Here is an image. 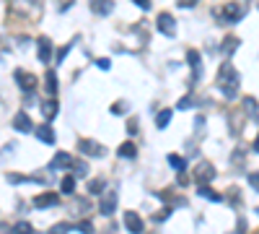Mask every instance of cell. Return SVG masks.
Instances as JSON below:
<instances>
[{
    "label": "cell",
    "instance_id": "ac0fdd59",
    "mask_svg": "<svg viewBox=\"0 0 259 234\" xmlns=\"http://www.w3.org/2000/svg\"><path fill=\"white\" fill-rule=\"evenodd\" d=\"M197 193H200V195H205V198H208V200H212V203H220V200H223V195H218L215 190H210L208 185H197Z\"/></svg>",
    "mask_w": 259,
    "mask_h": 234
},
{
    "label": "cell",
    "instance_id": "f1b7e54d",
    "mask_svg": "<svg viewBox=\"0 0 259 234\" xmlns=\"http://www.w3.org/2000/svg\"><path fill=\"white\" fill-rule=\"evenodd\" d=\"M192 104H194V99H192V96H184V99H181V102L177 104V109H189V107H192Z\"/></svg>",
    "mask_w": 259,
    "mask_h": 234
},
{
    "label": "cell",
    "instance_id": "3957f363",
    "mask_svg": "<svg viewBox=\"0 0 259 234\" xmlns=\"http://www.w3.org/2000/svg\"><path fill=\"white\" fill-rule=\"evenodd\" d=\"M212 177H215V167H212L210 162H200V164L194 167V180H197V185H208Z\"/></svg>",
    "mask_w": 259,
    "mask_h": 234
},
{
    "label": "cell",
    "instance_id": "4dcf8cb0",
    "mask_svg": "<svg viewBox=\"0 0 259 234\" xmlns=\"http://www.w3.org/2000/svg\"><path fill=\"white\" fill-rule=\"evenodd\" d=\"M169 214H171V208H163V211H158V214L153 216V221H166V218H169Z\"/></svg>",
    "mask_w": 259,
    "mask_h": 234
},
{
    "label": "cell",
    "instance_id": "9a60e30c",
    "mask_svg": "<svg viewBox=\"0 0 259 234\" xmlns=\"http://www.w3.org/2000/svg\"><path fill=\"white\" fill-rule=\"evenodd\" d=\"M91 8H94L96 13H101V16H106V13H112L114 3L112 0H91Z\"/></svg>",
    "mask_w": 259,
    "mask_h": 234
},
{
    "label": "cell",
    "instance_id": "cb8c5ba5",
    "mask_svg": "<svg viewBox=\"0 0 259 234\" xmlns=\"http://www.w3.org/2000/svg\"><path fill=\"white\" fill-rule=\"evenodd\" d=\"M63 193H65V195L75 193V180H73V177H65V180H63Z\"/></svg>",
    "mask_w": 259,
    "mask_h": 234
},
{
    "label": "cell",
    "instance_id": "277c9868",
    "mask_svg": "<svg viewBox=\"0 0 259 234\" xmlns=\"http://www.w3.org/2000/svg\"><path fill=\"white\" fill-rule=\"evenodd\" d=\"M13 78H16V84L21 86V91H34L36 89V75L34 73H26V71H16L13 73Z\"/></svg>",
    "mask_w": 259,
    "mask_h": 234
},
{
    "label": "cell",
    "instance_id": "ba28073f",
    "mask_svg": "<svg viewBox=\"0 0 259 234\" xmlns=\"http://www.w3.org/2000/svg\"><path fill=\"white\" fill-rule=\"evenodd\" d=\"M67 167H73V154H67V151H60L49 162V169H67Z\"/></svg>",
    "mask_w": 259,
    "mask_h": 234
},
{
    "label": "cell",
    "instance_id": "44dd1931",
    "mask_svg": "<svg viewBox=\"0 0 259 234\" xmlns=\"http://www.w3.org/2000/svg\"><path fill=\"white\" fill-rule=\"evenodd\" d=\"M11 234H34V229L29 221H18V224L11 226Z\"/></svg>",
    "mask_w": 259,
    "mask_h": 234
},
{
    "label": "cell",
    "instance_id": "484cf974",
    "mask_svg": "<svg viewBox=\"0 0 259 234\" xmlns=\"http://www.w3.org/2000/svg\"><path fill=\"white\" fill-rule=\"evenodd\" d=\"M73 229V224H57V226H52L49 229V234H67Z\"/></svg>",
    "mask_w": 259,
    "mask_h": 234
},
{
    "label": "cell",
    "instance_id": "d6986e66",
    "mask_svg": "<svg viewBox=\"0 0 259 234\" xmlns=\"http://www.w3.org/2000/svg\"><path fill=\"white\" fill-rule=\"evenodd\" d=\"M117 154L122 156V159H132V156L138 154V148H135V143H130V141H127V143H122V146L117 148Z\"/></svg>",
    "mask_w": 259,
    "mask_h": 234
},
{
    "label": "cell",
    "instance_id": "603a6c76",
    "mask_svg": "<svg viewBox=\"0 0 259 234\" xmlns=\"http://www.w3.org/2000/svg\"><path fill=\"white\" fill-rule=\"evenodd\" d=\"M44 84H47V91H49V94L57 91V75H55V71H47V78H44Z\"/></svg>",
    "mask_w": 259,
    "mask_h": 234
},
{
    "label": "cell",
    "instance_id": "8fae6325",
    "mask_svg": "<svg viewBox=\"0 0 259 234\" xmlns=\"http://www.w3.org/2000/svg\"><path fill=\"white\" fill-rule=\"evenodd\" d=\"M57 195L55 193H44L39 198H34V208H49V206H57Z\"/></svg>",
    "mask_w": 259,
    "mask_h": 234
},
{
    "label": "cell",
    "instance_id": "836d02e7",
    "mask_svg": "<svg viewBox=\"0 0 259 234\" xmlns=\"http://www.w3.org/2000/svg\"><path fill=\"white\" fill-rule=\"evenodd\" d=\"M249 182H251V187H254V190H259V172L249 175Z\"/></svg>",
    "mask_w": 259,
    "mask_h": 234
},
{
    "label": "cell",
    "instance_id": "7c38bea8",
    "mask_svg": "<svg viewBox=\"0 0 259 234\" xmlns=\"http://www.w3.org/2000/svg\"><path fill=\"white\" fill-rule=\"evenodd\" d=\"M187 60H189V65H192V75H194V78H200V75H202V60H200V55H197L194 50H189Z\"/></svg>",
    "mask_w": 259,
    "mask_h": 234
},
{
    "label": "cell",
    "instance_id": "ffe728a7",
    "mask_svg": "<svg viewBox=\"0 0 259 234\" xmlns=\"http://www.w3.org/2000/svg\"><path fill=\"white\" fill-rule=\"evenodd\" d=\"M236 47H239V39L236 36H226L223 44H220V50H223V55H233Z\"/></svg>",
    "mask_w": 259,
    "mask_h": 234
},
{
    "label": "cell",
    "instance_id": "8d00e7d4",
    "mask_svg": "<svg viewBox=\"0 0 259 234\" xmlns=\"http://www.w3.org/2000/svg\"><path fill=\"white\" fill-rule=\"evenodd\" d=\"M132 3H138L143 11H148V8H150V0H132Z\"/></svg>",
    "mask_w": 259,
    "mask_h": 234
},
{
    "label": "cell",
    "instance_id": "6da1fadb",
    "mask_svg": "<svg viewBox=\"0 0 259 234\" xmlns=\"http://www.w3.org/2000/svg\"><path fill=\"white\" fill-rule=\"evenodd\" d=\"M215 84L220 86V91H223L226 99H236V91H239V71H236L231 63L220 65Z\"/></svg>",
    "mask_w": 259,
    "mask_h": 234
},
{
    "label": "cell",
    "instance_id": "e575fe53",
    "mask_svg": "<svg viewBox=\"0 0 259 234\" xmlns=\"http://www.w3.org/2000/svg\"><path fill=\"white\" fill-rule=\"evenodd\" d=\"M127 130H130V135L138 133V120H130V123H127Z\"/></svg>",
    "mask_w": 259,
    "mask_h": 234
},
{
    "label": "cell",
    "instance_id": "4316f807",
    "mask_svg": "<svg viewBox=\"0 0 259 234\" xmlns=\"http://www.w3.org/2000/svg\"><path fill=\"white\" fill-rule=\"evenodd\" d=\"M169 164H171L174 169H184V159H181V156H177V154L169 156Z\"/></svg>",
    "mask_w": 259,
    "mask_h": 234
},
{
    "label": "cell",
    "instance_id": "e0dca14e",
    "mask_svg": "<svg viewBox=\"0 0 259 234\" xmlns=\"http://www.w3.org/2000/svg\"><path fill=\"white\" fill-rule=\"evenodd\" d=\"M57 109H60L57 99H47V102H42V112H44V117H47V120L55 117V115H57Z\"/></svg>",
    "mask_w": 259,
    "mask_h": 234
},
{
    "label": "cell",
    "instance_id": "30bf717a",
    "mask_svg": "<svg viewBox=\"0 0 259 234\" xmlns=\"http://www.w3.org/2000/svg\"><path fill=\"white\" fill-rule=\"evenodd\" d=\"M49 57H52V39L49 36H39V60L49 63Z\"/></svg>",
    "mask_w": 259,
    "mask_h": 234
},
{
    "label": "cell",
    "instance_id": "d6a6232c",
    "mask_svg": "<svg viewBox=\"0 0 259 234\" xmlns=\"http://www.w3.org/2000/svg\"><path fill=\"white\" fill-rule=\"evenodd\" d=\"M73 167L78 169V177H83V175H86V172H88V167H86V164H83V162H78V164L73 162Z\"/></svg>",
    "mask_w": 259,
    "mask_h": 234
},
{
    "label": "cell",
    "instance_id": "2e32d148",
    "mask_svg": "<svg viewBox=\"0 0 259 234\" xmlns=\"http://www.w3.org/2000/svg\"><path fill=\"white\" fill-rule=\"evenodd\" d=\"M243 109H246V115H249L251 120H259V107H257V99H254V96H246V99H243Z\"/></svg>",
    "mask_w": 259,
    "mask_h": 234
},
{
    "label": "cell",
    "instance_id": "d4e9b609",
    "mask_svg": "<svg viewBox=\"0 0 259 234\" xmlns=\"http://www.w3.org/2000/svg\"><path fill=\"white\" fill-rule=\"evenodd\" d=\"M104 190V180H94V182H88V193L91 195H96V193H101Z\"/></svg>",
    "mask_w": 259,
    "mask_h": 234
},
{
    "label": "cell",
    "instance_id": "74e56055",
    "mask_svg": "<svg viewBox=\"0 0 259 234\" xmlns=\"http://www.w3.org/2000/svg\"><path fill=\"white\" fill-rule=\"evenodd\" d=\"M254 148H257V154H259V135L254 138Z\"/></svg>",
    "mask_w": 259,
    "mask_h": 234
},
{
    "label": "cell",
    "instance_id": "8992f818",
    "mask_svg": "<svg viewBox=\"0 0 259 234\" xmlns=\"http://www.w3.org/2000/svg\"><path fill=\"white\" fill-rule=\"evenodd\" d=\"M125 226H127V232H132V234H140L143 229H146L143 218L135 214V211H127V214H125Z\"/></svg>",
    "mask_w": 259,
    "mask_h": 234
},
{
    "label": "cell",
    "instance_id": "52a82bcc",
    "mask_svg": "<svg viewBox=\"0 0 259 234\" xmlns=\"http://www.w3.org/2000/svg\"><path fill=\"white\" fill-rule=\"evenodd\" d=\"M13 127H16L18 133H32V117L26 115V112H16V117H13Z\"/></svg>",
    "mask_w": 259,
    "mask_h": 234
},
{
    "label": "cell",
    "instance_id": "f546056e",
    "mask_svg": "<svg viewBox=\"0 0 259 234\" xmlns=\"http://www.w3.org/2000/svg\"><path fill=\"white\" fill-rule=\"evenodd\" d=\"M125 109H127V104H125V102L112 104V112H114V115H125Z\"/></svg>",
    "mask_w": 259,
    "mask_h": 234
},
{
    "label": "cell",
    "instance_id": "5b68a950",
    "mask_svg": "<svg viewBox=\"0 0 259 234\" xmlns=\"http://www.w3.org/2000/svg\"><path fill=\"white\" fill-rule=\"evenodd\" d=\"M78 151H81V154H86V156H104L106 154V148L101 146V143H96V141H81Z\"/></svg>",
    "mask_w": 259,
    "mask_h": 234
},
{
    "label": "cell",
    "instance_id": "d590c367",
    "mask_svg": "<svg viewBox=\"0 0 259 234\" xmlns=\"http://www.w3.org/2000/svg\"><path fill=\"white\" fill-rule=\"evenodd\" d=\"M96 65L101 68V71H109V65H112V63H109L106 57H101V60H96Z\"/></svg>",
    "mask_w": 259,
    "mask_h": 234
},
{
    "label": "cell",
    "instance_id": "7a4b0ae2",
    "mask_svg": "<svg viewBox=\"0 0 259 234\" xmlns=\"http://www.w3.org/2000/svg\"><path fill=\"white\" fill-rule=\"evenodd\" d=\"M156 26H158V32L166 34V36H174V34H177V18H174L171 13H158Z\"/></svg>",
    "mask_w": 259,
    "mask_h": 234
},
{
    "label": "cell",
    "instance_id": "7402d4cb",
    "mask_svg": "<svg viewBox=\"0 0 259 234\" xmlns=\"http://www.w3.org/2000/svg\"><path fill=\"white\" fill-rule=\"evenodd\" d=\"M169 120H171V109H161V112H158V117H156V127H161V130H163V127L169 125Z\"/></svg>",
    "mask_w": 259,
    "mask_h": 234
},
{
    "label": "cell",
    "instance_id": "1f68e13d",
    "mask_svg": "<svg viewBox=\"0 0 259 234\" xmlns=\"http://www.w3.org/2000/svg\"><path fill=\"white\" fill-rule=\"evenodd\" d=\"M177 5H179V8H194L197 0H177Z\"/></svg>",
    "mask_w": 259,
    "mask_h": 234
},
{
    "label": "cell",
    "instance_id": "9c48e42d",
    "mask_svg": "<svg viewBox=\"0 0 259 234\" xmlns=\"http://www.w3.org/2000/svg\"><path fill=\"white\" fill-rule=\"evenodd\" d=\"M114 208H117V195H114V193H106L104 198H101V206H98V211H101L104 216H112Z\"/></svg>",
    "mask_w": 259,
    "mask_h": 234
},
{
    "label": "cell",
    "instance_id": "4fadbf2b",
    "mask_svg": "<svg viewBox=\"0 0 259 234\" xmlns=\"http://www.w3.org/2000/svg\"><path fill=\"white\" fill-rule=\"evenodd\" d=\"M241 16H243V11H241L239 3H228L226 5V11H223V18L226 21H239Z\"/></svg>",
    "mask_w": 259,
    "mask_h": 234
},
{
    "label": "cell",
    "instance_id": "5bb4252c",
    "mask_svg": "<svg viewBox=\"0 0 259 234\" xmlns=\"http://www.w3.org/2000/svg\"><path fill=\"white\" fill-rule=\"evenodd\" d=\"M36 138L42 143H55V130H52L49 125H39L36 127Z\"/></svg>",
    "mask_w": 259,
    "mask_h": 234
},
{
    "label": "cell",
    "instance_id": "83f0119b",
    "mask_svg": "<svg viewBox=\"0 0 259 234\" xmlns=\"http://www.w3.org/2000/svg\"><path fill=\"white\" fill-rule=\"evenodd\" d=\"M73 229H78V232H86V234H94V224H91V221H81V224H75Z\"/></svg>",
    "mask_w": 259,
    "mask_h": 234
}]
</instances>
